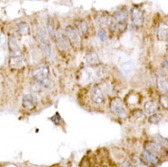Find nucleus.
Wrapping results in <instances>:
<instances>
[{
	"label": "nucleus",
	"mask_w": 168,
	"mask_h": 167,
	"mask_svg": "<svg viewBox=\"0 0 168 167\" xmlns=\"http://www.w3.org/2000/svg\"><path fill=\"white\" fill-rule=\"evenodd\" d=\"M103 67L101 66H93V67L83 68L79 70L78 75L79 82L80 84L86 85L90 82H95L102 77Z\"/></svg>",
	"instance_id": "obj_1"
},
{
	"label": "nucleus",
	"mask_w": 168,
	"mask_h": 167,
	"mask_svg": "<svg viewBox=\"0 0 168 167\" xmlns=\"http://www.w3.org/2000/svg\"><path fill=\"white\" fill-rule=\"evenodd\" d=\"M113 20L117 27V33H123L127 28L128 24V12L124 9H118L113 13Z\"/></svg>",
	"instance_id": "obj_2"
},
{
	"label": "nucleus",
	"mask_w": 168,
	"mask_h": 167,
	"mask_svg": "<svg viewBox=\"0 0 168 167\" xmlns=\"http://www.w3.org/2000/svg\"><path fill=\"white\" fill-rule=\"evenodd\" d=\"M36 36H37L38 41L40 45L44 54L47 57H49L51 55V46L48 39V35H47L45 29L41 27H38L36 30Z\"/></svg>",
	"instance_id": "obj_3"
},
{
	"label": "nucleus",
	"mask_w": 168,
	"mask_h": 167,
	"mask_svg": "<svg viewBox=\"0 0 168 167\" xmlns=\"http://www.w3.org/2000/svg\"><path fill=\"white\" fill-rule=\"evenodd\" d=\"M48 75H49V68L48 66H45V65L38 66V67L35 68L32 70V77H33L34 79L38 83H39V84H41L45 87L48 86L46 84V82L48 80Z\"/></svg>",
	"instance_id": "obj_4"
},
{
	"label": "nucleus",
	"mask_w": 168,
	"mask_h": 167,
	"mask_svg": "<svg viewBox=\"0 0 168 167\" xmlns=\"http://www.w3.org/2000/svg\"><path fill=\"white\" fill-rule=\"evenodd\" d=\"M65 34L67 36L69 44L71 45L74 48H79L81 46V36L79 35L78 30L75 28V27L69 25L66 27Z\"/></svg>",
	"instance_id": "obj_5"
},
{
	"label": "nucleus",
	"mask_w": 168,
	"mask_h": 167,
	"mask_svg": "<svg viewBox=\"0 0 168 167\" xmlns=\"http://www.w3.org/2000/svg\"><path fill=\"white\" fill-rule=\"evenodd\" d=\"M110 109L113 114L117 115L120 118H124L127 115L126 108L124 106L123 101L118 97H114L110 102Z\"/></svg>",
	"instance_id": "obj_6"
},
{
	"label": "nucleus",
	"mask_w": 168,
	"mask_h": 167,
	"mask_svg": "<svg viewBox=\"0 0 168 167\" xmlns=\"http://www.w3.org/2000/svg\"><path fill=\"white\" fill-rule=\"evenodd\" d=\"M55 42H56L57 48L60 52H65L69 49V42L68 40L66 34L63 33V31H61L60 28H58L55 35V38H54Z\"/></svg>",
	"instance_id": "obj_7"
},
{
	"label": "nucleus",
	"mask_w": 168,
	"mask_h": 167,
	"mask_svg": "<svg viewBox=\"0 0 168 167\" xmlns=\"http://www.w3.org/2000/svg\"><path fill=\"white\" fill-rule=\"evenodd\" d=\"M90 99L93 103L100 105L105 100V93L101 88L100 84H94L90 89Z\"/></svg>",
	"instance_id": "obj_8"
},
{
	"label": "nucleus",
	"mask_w": 168,
	"mask_h": 167,
	"mask_svg": "<svg viewBox=\"0 0 168 167\" xmlns=\"http://www.w3.org/2000/svg\"><path fill=\"white\" fill-rule=\"evenodd\" d=\"M145 150L158 158L160 156H165L166 154V149L156 142H147L145 145Z\"/></svg>",
	"instance_id": "obj_9"
},
{
	"label": "nucleus",
	"mask_w": 168,
	"mask_h": 167,
	"mask_svg": "<svg viewBox=\"0 0 168 167\" xmlns=\"http://www.w3.org/2000/svg\"><path fill=\"white\" fill-rule=\"evenodd\" d=\"M131 18L135 26L141 27L144 24V12L138 8H133L131 10Z\"/></svg>",
	"instance_id": "obj_10"
},
{
	"label": "nucleus",
	"mask_w": 168,
	"mask_h": 167,
	"mask_svg": "<svg viewBox=\"0 0 168 167\" xmlns=\"http://www.w3.org/2000/svg\"><path fill=\"white\" fill-rule=\"evenodd\" d=\"M140 158L143 161V163H145L146 165H148V166L156 165L157 164L159 163V158L155 155H154V154H150L146 150H144L142 152Z\"/></svg>",
	"instance_id": "obj_11"
},
{
	"label": "nucleus",
	"mask_w": 168,
	"mask_h": 167,
	"mask_svg": "<svg viewBox=\"0 0 168 167\" xmlns=\"http://www.w3.org/2000/svg\"><path fill=\"white\" fill-rule=\"evenodd\" d=\"M37 105V99L32 94H26L23 96L22 106L25 110H33Z\"/></svg>",
	"instance_id": "obj_12"
},
{
	"label": "nucleus",
	"mask_w": 168,
	"mask_h": 167,
	"mask_svg": "<svg viewBox=\"0 0 168 167\" xmlns=\"http://www.w3.org/2000/svg\"><path fill=\"white\" fill-rule=\"evenodd\" d=\"M75 28L78 30V32L81 37H87V35L89 34V25L85 19L82 18H79L77 20H75Z\"/></svg>",
	"instance_id": "obj_13"
},
{
	"label": "nucleus",
	"mask_w": 168,
	"mask_h": 167,
	"mask_svg": "<svg viewBox=\"0 0 168 167\" xmlns=\"http://www.w3.org/2000/svg\"><path fill=\"white\" fill-rule=\"evenodd\" d=\"M24 66V58L21 54L11 55L9 58V67L13 69H19Z\"/></svg>",
	"instance_id": "obj_14"
},
{
	"label": "nucleus",
	"mask_w": 168,
	"mask_h": 167,
	"mask_svg": "<svg viewBox=\"0 0 168 167\" xmlns=\"http://www.w3.org/2000/svg\"><path fill=\"white\" fill-rule=\"evenodd\" d=\"M85 60L87 62L88 65H90V67L93 66H98L100 63V58L98 54L94 51V50H90L89 51L86 56H85Z\"/></svg>",
	"instance_id": "obj_15"
},
{
	"label": "nucleus",
	"mask_w": 168,
	"mask_h": 167,
	"mask_svg": "<svg viewBox=\"0 0 168 167\" xmlns=\"http://www.w3.org/2000/svg\"><path fill=\"white\" fill-rule=\"evenodd\" d=\"M157 38L159 40H168V24L161 23L157 28Z\"/></svg>",
	"instance_id": "obj_16"
},
{
	"label": "nucleus",
	"mask_w": 168,
	"mask_h": 167,
	"mask_svg": "<svg viewBox=\"0 0 168 167\" xmlns=\"http://www.w3.org/2000/svg\"><path fill=\"white\" fill-rule=\"evenodd\" d=\"M8 46H9V49L11 52L12 55L15 54H20V48L19 45L18 43V39L16 38L15 36L10 35L8 38Z\"/></svg>",
	"instance_id": "obj_17"
},
{
	"label": "nucleus",
	"mask_w": 168,
	"mask_h": 167,
	"mask_svg": "<svg viewBox=\"0 0 168 167\" xmlns=\"http://www.w3.org/2000/svg\"><path fill=\"white\" fill-rule=\"evenodd\" d=\"M135 69V65L133 61H126L123 62V64L120 66V70L122 71L123 75L125 76H129L132 73H134Z\"/></svg>",
	"instance_id": "obj_18"
},
{
	"label": "nucleus",
	"mask_w": 168,
	"mask_h": 167,
	"mask_svg": "<svg viewBox=\"0 0 168 167\" xmlns=\"http://www.w3.org/2000/svg\"><path fill=\"white\" fill-rule=\"evenodd\" d=\"M157 87L161 93L168 95V78L165 77H160L157 80Z\"/></svg>",
	"instance_id": "obj_19"
},
{
	"label": "nucleus",
	"mask_w": 168,
	"mask_h": 167,
	"mask_svg": "<svg viewBox=\"0 0 168 167\" xmlns=\"http://www.w3.org/2000/svg\"><path fill=\"white\" fill-rule=\"evenodd\" d=\"M111 17L109 16L108 13L105 12H101L99 14L98 18H97V22L99 24V26L101 27V29H103L105 27L109 26V21H110Z\"/></svg>",
	"instance_id": "obj_20"
},
{
	"label": "nucleus",
	"mask_w": 168,
	"mask_h": 167,
	"mask_svg": "<svg viewBox=\"0 0 168 167\" xmlns=\"http://www.w3.org/2000/svg\"><path fill=\"white\" fill-rule=\"evenodd\" d=\"M144 110H145V113L152 115L155 112H156L158 110V104L155 100H148L144 105Z\"/></svg>",
	"instance_id": "obj_21"
},
{
	"label": "nucleus",
	"mask_w": 168,
	"mask_h": 167,
	"mask_svg": "<svg viewBox=\"0 0 168 167\" xmlns=\"http://www.w3.org/2000/svg\"><path fill=\"white\" fill-rule=\"evenodd\" d=\"M29 30H30V28H29L28 23L22 21V22L18 23L17 26V32L21 36L28 35L29 33Z\"/></svg>",
	"instance_id": "obj_22"
},
{
	"label": "nucleus",
	"mask_w": 168,
	"mask_h": 167,
	"mask_svg": "<svg viewBox=\"0 0 168 167\" xmlns=\"http://www.w3.org/2000/svg\"><path fill=\"white\" fill-rule=\"evenodd\" d=\"M57 29L55 28V22L53 19H49L48 22V33L49 34V36L53 38H55V35H56Z\"/></svg>",
	"instance_id": "obj_23"
},
{
	"label": "nucleus",
	"mask_w": 168,
	"mask_h": 167,
	"mask_svg": "<svg viewBox=\"0 0 168 167\" xmlns=\"http://www.w3.org/2000/svg\"><path fill=\"white\" fill-rule=\"evenodd\" d=\"M162 120V115L159 113H154L148 118V122L150 123H158Z\"/></svg>",
	"instance_id": "obj_24"
},
{
	"label": "nucleus",
	"mask_w": 168,
	"mask_h": 167,
	"mask_svg": "<svg viewBox=\"0 0 168 167\" xmlns=\"http://www.w3.org/2000/svg\"><path fill=\"white\" fill-rule=\"evenodd\" d=\"M50 120L53 122V123H55L56 125H59L60 123L62 122V118H61V116L59 115V112H56L51 118H50Z\"/></svg>",
	"instance_id": "obj_25"
},
{
	"label": "nucleus",
	"mask_w": 168,
	"mask_h": 167,
	"mask_svg": "<svg viewBox=\"0 0 168 167\" xmlns=\"http://www.w3.org/2000/svg\"><path fill=\"white\" fill-rule=\"evenodd\" d=\"M97 37L101 41H105L107 39V33L104 29H99L97 32Z\"/></svg>",
	"instance_id": "obj_26"
},
{
	"label": "nucleus",
	"mask_w": 168,
	"mask_h": 167,
	"mask_svg": "<svg viewBox=\"0 0 168 167\" xmlns=\"http://www.w3.org/2000/svg\"><path fill=\"white\" fill-rule=\"evenodd\" d=\"M160 103L161 105L168 110V95H163L160 98Z\"/></svg>",
	"instance_id": "obj_27"
},
{
	"label": "nucleus",
	"mask_w": 168,
	"mask_h": 167,
	"mask_svg": "<svg viewBox=\"0 0 168 167\" xmlns=\"http://www.w3.org/2000/svg\"><path fill=\"white\" fill-rule=\"evenodd\" d=\"M133 116L135 117V119H138V118H144V114H143V111H140V110H136L133 112Z\"/></svg>",
	"instance_id": "obj_28"
},
{
	"label": "nucleus",
	"mask_w": 168,
	"mask_h": 167,
	"mask_svg": "<svg viewBox=\"0 0 168 167\" xmlns=\"http://www.w3.org/2000/svg\"><path fill=\"white\" fill-rule=\"evenodd\" d=\"M103 167H111V166H108V165H106V166H103Z\"/></svg>",
	"instance_id": "obj_29"
}]
</instances>
